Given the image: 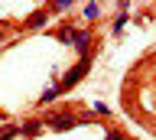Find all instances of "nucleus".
I'll list each match as a JSON object with an SVG mask.
<instances>
[{
	"instance_id": "obj_8",
	"label": "nucleus",
	"mask_w": 156,
	"mask_h": 140,
	"mask_svg": "<svg viewBox=\"0 0 156 140\" xmlns=\"http://www.w3.org/2000/svg\"><path fill=\"white\" fill-rule=\"evenodd\" d=\"M81 16H85L88 23L101 20V3H85V7H81Z\"/></svg>"
},
{
	"instance_id": "obj_9",
	"label": "nucleus",
	"mask_w": 156,
	"mask_h": 140,
	"mask_svg": "<svg viewBox=\"0 0 156 140\" xmlns=\"http://www.w3.org/2000/svg\"><path fill=\"white\" fill-rule=\"evenodd\" d=\"M23 134V127H16V124H7V127H0V140H13Z\"/></svg>"
},
{
	"instance_id": "obj_1",
	"label": "nucleus",
	"mask_w": 156,
	"mask_h": 140,
	"mask_svg": "<svg viewBox=\"0 0 156 140\" xmlns=\"http://www.w3.org/2000/svg\"><path fill=\"white\" fill-rule=\"evenodd\" d=\"M88 69H91V56H81V59H78L75 65H72V69H68L62 78H58V81H62V88H65V91H68V88H75L78 81L88 75Z\"/></svg>"
},
{
	"instance_id": "obj_11",
	"label": "nucleus",
	"mask_w": 156,
	"mask_h": 140,
	"mask_svg": "<svg viewBox=\"0 0 156 140\" xmlns=\"http://www.w3.org/2000/svg\"><path fill=\"white\" fill-rule=\"evenodd\" d=\"M49 10H55V13H65V10H72V0H58V3H52Z\"/></svg>"
},
{
	"instance_id": "obj_13",
	"label": "nucleus",
	"mask_w": 156,
	"mask_h": 140,
	"mask_svg": "<svg viewBox=\"0 0 156 140\" xmlns=\"http://www.w3.org/2000/svg\"><path fill=\"white\" fill-rule=\"evenodd\" d=\"M104 140H124V134H120V130H107V137Z\"/></svg>"
},
{
	"instance_id": "obj_2",
	"label": "nucleus",
	"mask_w": 156,
	"mask_h": 140,
	"mask_svg": "<svg viewBox=\"0 0 156 140\" xmlns=\"http://www.w3.org/2000/svg\"><path fill=\"white\" fill-rule=\"evenodd\" d=\"M46 120V127H52V130H72L75 124H81L85 117H78L75 111H52L49 117H42Z\"/></svg>"
},
{
	"instance_id": "obj_10",
	"label": "nucleus",
	"mask_w": 156,
	"mask_h": 140,
	"mask_svg": "<svg viewBox=\"0 0 156 140\" xmlns=\"http://www.w3.org/2000/svg\"><path fill=\"white\" fill-rule=\"evenodd\" d=\"M127 20H130V16H127V10H120V13L114 16V23H111V30H114V33H120V30L127 26Z\"/></svg>"
},
{
	"instance_id": "obj_4",
	"label": "nucleus",
	"mask_w": 156,
	"mask_h": 140,
	"mask_svg": "<svg viewBox=\"0 0 156 140\" xmlns=\"http://www.w3.org/2000/svg\"><path fill=\"white\" fill-rule=\"evenodd\" d=\"M49 13H52V10H49V7H42V10H36L26 23H23V26H26V30H39V26H46V23H49Z\"/></svg>"
},
{
	"instance_id": "obj_6",
	"label": "nucleus",
	"mask_w": 156,
	"mask_h": 140,
	"mask_svg": "<svg viewBox=\"0 0 156 140\" xmlns=\"http://www.w3.org/2000/svg\"><path fill=\"white\" fill-rule=\"evenodd\" d=\"M91 39H94V36H91V30H78V36H75V49L81 52V56H91V52H88Z\"/></svg>"
},
{
	"instance_id": "obj_5",
	"label": "nucleus",
	"mask_w": 156,
	"mask_h": 140,
	"mask_svg": "<svg viewBox=\"0 0 156 140\" xmlns=\"http://www.w3.org/2000/svg\"><path fill=\"white\" fill-rule=\"evenodd\" d=\"M75 36H78V26H72V23L55 30V39H58V42H65V46H75Z\"/></svg>"
},
{
	"instance_id": "obj_14",
	"label": "nucleus",
	"mask_w": 156,
	"mask_h": 140,
	"mask_svg": "<svg viewBox=\"0 0 156 140\" xmlns=\"http://www.w3.org/2000/svg\"><path fill=\"white\" fill-rule=\"evenodd\" d=\"M3 36H7V26H0V42H3Z\"/></svg>"
},
{
	"instance_id": "obj_7",
	"label": "nucleus",
	"mask_w": 156,
	"mask_h": 140,
	"mask_svg": "<svg viewBox=\"0 0 156 140\" xmlns=\"http://www.w3.org/2000/svg\"><path fill=\"white\" fill-rule=\"evenodd\" d=\"M42 127H46V120H42V117H33L29 124H23V137H36Z\"/></svg>"
},
{
	"instance_id": "obj_3",
	"label": "nucleus",
	"mask_w": 156,
	"mask_h": 140,
	"mask_svg": "<svg viewBox=\"0 0 156 140\" xmlns=\"http://www.w3.org/2000/svg\"><path fill=\"white\" fill-rule=\"evenodd\" d=\"M62 91H65V88H62V81H49L46 88H42V95H39V104H52Z\"/></svg>"
},
{
	"instance_id": "obj_12",
	"label": "nucleus",
	"mask_w": 156,
	"mask_h": 140,
	"mask_svg": "<svg viewBox=\"0 0 156 140\" xmlns=\"http://www.w3.org/2000/svg\"><path fill=\"white\" fill-rule=\"evenodd\" d=\"M94 114H104V117H111V108H107L104 101H94Z\"/></svg>"
}]
</instances>
